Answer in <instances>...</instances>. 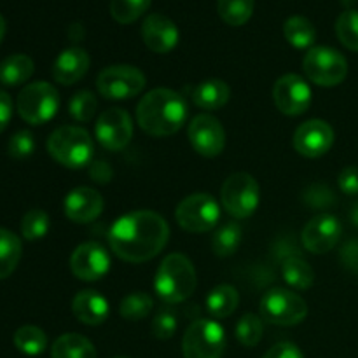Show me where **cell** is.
I'll return each instance as SVG.
<instances>
[{
  "instance_id": "43",
  "label": "cell",
  "mask_w": 358,
  "mask_h": 358,
  "mask_svg": "<svg viewBox=\"0 0 358 358\" xmlns=\"http://www.w3.org/2000/svg\"><path fill=\"white\" fill-rule=\"evenodd\" d=\"M262 358H304V355L294 343L285 341L271 346Z\"/></svg>"
},
{
  "instance_id": "21",
  "label": "cell",
  "mask_w": 358,
  "mask_h": 358,
  "mask_svg": "<svg viewBox=\"0 0 358 358\" xmlns=\"http://www.w3.org/2000/svg\"><path fill=\"white\" fill-rule=\"evenodd\" d=\"M72 311L77 320L90 327L101 325L108 318L110 306L96 290H80L72 301Z\"/></svg>"
},
{
  "instance_id": "3",
  "label": "cell",
  "mask_w": 358,
  "mask_h": 358,
  "mask_svg": "<svg viewBox=\"0 0 358 358\" xmlns=\"http://www.w3.org/2000/svg\"><path fill=\"white\" fill-rule=\"evenodd\" d=\"M196 269L182 254H170L163 259L154 278V290L166 304L187 301L196 290Z\"/></svg>"
},
{
  "instance_id": "2",
  "label": "cell",
  "mask_w": 358,
  "mask_h": 358,
  "mask_svg": "<svg viewBox=\"0 0 358 358\" xmlns=\"http://www.w3.org/2000/svg\"><path fill=\"white\" fill-rule=\"evenodd\" d=\"M136 119L147 135L170 136L184 126L187 103L173 90L157 87L149 91L136 105Z\"/></svg>"
},
{
  "instance_id": "33",
  "label": "cell",
  "mask_w": 358,
  "mask_h": 358,
  "mask_svg": "<svg viewBox=\"0 0 358 358\" xmlns=\"http://www.w3.org/2000/svg\"><path fill=\"white\" fill-rule=\"evenodd\" d=\"M262 332H264L262 318L254 313L243 315L234 327V336L245 348H255L261 343Z\"/></svg>"
},
{
  "instance_id": "23",
  "label": "cell",
  "mask_w": 358,
  "mask_h": 358,
  "mask_svg": "<svg viewBox=\"0 0 358 358\" xmlns=\"http://www.w3.org/2000/svg\"><path fill=\"white\" fill-rule=\"evenodd\" d=\"M51 358H96V348L84 336L69 332L56 339L51 348Z\"/></svg>"
},
{
  "instance_id": "46",
  "label": "cell",
  "mask_w": 358,
  "mask_h": 358,
  "mask_svg": "<svg viewBox=\"0 0 358 358\" xmlns=\"http://www.w3.org/2000/svg\"><path fill=\"white\" fill-rule=\"evenodd\" d=\"M350 220H352L353 226L358 227V201L352 206V210H350Z\"/></svg>"
},
{
  "instance_id": "8",
  "label": "cell",
  "mask_w": 358,
  "mask_h": 358,
  "mask_svg": "<svg viewBox=\"0 0 358 358\" xmlns=\"http://www.w3.org/2000/svg\"><path fill=\"white\" fill-rule=\"evenodd\" d=\"M226 350V332L217 320L192 322L182 339L185 358H222Z\"/></svg>"
},
{
  "instance_id": "24",
  "label": "cell",
  "mask_w": 358,
  "mask_h": 358,
  "mask_svg": "<svg viewBox=\"0 0 358 358\" xmlns=\"http://www.w3.org/2000/svg\"><path fill=\"white\" fill-rule=\"evenodd\" d=\"M34 59L27 55H10L0 63V83L3 86H21L34 76Z\"/></svg>"
},
{
  "instance_id": "6",
  "label": "cell",
  "mask_w": 358,
  "mask_h": 358,
  "mask_svg": "<svg viewBox=\"0 0 358 358\" xmlns=\"http://www.w3.org/2000/svg\"><path fill=\"white\" fill-rule=\"evenodd\" d=\"M259 317L280 327H292L308 317L306 301L287 289H271L262 296Z\"/></svg>"
},
{
  "instance_id": "5",
  "label": "cell",
  "mask_w": 358,
  "mask_h": 358,
  "mask_svg": "<svg viewBox=\"0 0 358 358\" xmlns=\"http://www.w3.org/2000/svg\"><path fill=\"white\" fill-rule=\"evenodd\" d=\"M17 114L28 124H44L51 121L59 107V94L52 84L45 80L27 84L20 91L16 101Z\"/></svg>"
},
{
  "instance_id": "15",
  "label": "cell",
  "mask_w": 358,
  "mask_h": 358,
  "mask_svg": "<svg viewBox=\"0 0 358 358\" xmlns=\"http://www.w3.org/2000/svg\"><path fill=\"white\" fill-rule=\"evenodd\" d=\"M70 269L83 282H96L110 269V255L96 241L79 245L70 255Z\"/></svg>"
},
{
  "instance_id": "34",
  "label": "cell",
  "mask_w": 358,
  "mask_h": 358,
  "mask_svg": "<svg viewBox=\"0 0 358 358\" xmlns=\"http://www.w3.org/2000/svg\"><path fill=\"white\" fill-rule=\"evenodd\" d=\"M152 0H110V16L117 23H135L140 16L147 13Z\"/></svg>"
},
{
  "instance_id": "37",
  "label": "cell",
  "mask_w": 358,
  "mask_h": 358,
  "mask_svg": "<svg viewBox=\"0 0 358 358\" xmlns=\"http://www.w3.org/2000/svg\"><path fill=\"white\" fill-rule=\"evenodd\" d=\"M49 231V215L41 208H34L24 213L21 220V234L24 240H42Z\"/></svg>"
},
{
  "instance_id": "48",
  "label": "cell",
  "mask_w": 358,
  "mask_h": 358,
  "mask_svg": "<svg viewBox=\"0 0 358 358\" xmlns=\"http://www.w3.org/2000/svg\"><path fill=\"white\" fill-rule=\"evenodd\" d=\"M353 2H355V0H343V3H346V6H352Z\"/></svg>"
},
{
  "instance_id": "47",
  "label": "cell",
  "mask_w": 358,
  "mask_h": 358,
  "mask_svg": "<svg viewBox=\"0 0 358 358\" xmlns=\"http://www.w3.org/2000/svg\"><path fill=\"white\" fill-rule=\"evenodd\" d=\"M6 30H7L6 20H3V16L0 14V42H2L3 37H6Z\"/></svg>"
},
{
  "instance_id": "27",
  "label": "cell",
  "mask_w": 358,
  "mask_h": 358,
  "mask_svg": "<svg viewBox=\"0 0 358 358\" xmlns=\"http://www.w3.org/2000/svg\"><path fill=\"white\" fill-rule=\"evenodd\" d=\"M21 240L9 229L0 227V280L9 278L21 259Z\"/></svg>"
},
{
  "instance_id": "13",
  "label": "cell",
  "mask_w": 358,
  "mask_h": 358,
  "mask_svg": "<svg viewBox=\"0 0 358 358\" xmlns=\"http://www.w3.org/2000/svg\"><path fill=\"white\" fill-rule=\"evenodd\" d=\"M273 100L282 114L301 115L311 105V87L297 73H287L273 86Z\"/></svg>"
},
{
  "instance_id": "7",
  "label": "cell",
  "mask_w": 358,
  "mask_h": 358,
  "mask_svg": "<svg viewBox=\"0 0 358 358\" xmlns=\"http://www.w3.org/2000/svg\"><path fill=\"white\" fill-rule=\"evenodd\" d=\"M303 70L311 83L324 87H334L348 76V62L336 49L317 45L304 56Z\"/></svg>"
},
{
  "instance_id": "45",
  "label": "cell",
  "mask_w": 358,
  "mask_h": 358,
  "mask_svg": "<svg viewBox=\"0 0 358 358\" xmlns=\"http://www.w3.org/2000/svg\"><path fill=\"white\" fill-rule=\"evenodd\" d=\"M13 115V100L3 90H0V133L7 128Z\"/></svg>"
},
{
  "instance_id": "12",
  "label": "cell",
  "mask_w": 358,
  "mask_h": 358,
  "mask_svg": "<svg viewBox=\"0 0 358 358\" xmlns=\"http://www.w3.org/2000/svg\"><path fill=\"white\" fill-rule=\"evenodd\" d=\"M94 135L103 149L110 152L122 150L133 138L131 117L128 112L117 107L103 110L94 124Z\"/></svg>"
},
{
  "instance_id": "40",
  "label": "cell",
  "mask_w": 358,
  "mask_h": 358,
  "mask_svg": "<svg viewBox=\"0 0 358 358\" xmlns=\"http://www.w3.org/2000/svg\"><path fill=\"white\" fill-rule=\"evenodd\" d=\"M152 336L159 341L171 339L177 332V317L170 310H163L154 317L152 325H150Z\"/></svg>"
},
{
  "instance_id": "22",
  "label": "cell",
  "mask_w": 358,
  "mask_h": 358,
  "mask_svg": "<svg viewBox=\"0 0 358 358\" xmlns=\"http://www.w3.org/2000/svg\"><path fill=\"white\" fill-rule=\"evenodd\" d=\"M229 86L220 79L203 80L192 91V101L203 110H219L229 101Z\"/></svg>"
},
{
  "instance_id": "38",
  "label": "cell",
  "mask_w": 358,
  "mask_h": 358,
  "mask_svg": "<svg viewBox=\"0 0 358 358\" xmlns=\"http://www.w3.org/2000/svg\"><path fill=\"white\" fill-rule=\"evenodd\" d=\"M304 203L311 210H329L336 205V196L325 184H311L304 191Z\"/></svg>"
},
{
  "instance_id": "35",
  "label": "cell",
  "mask_w": 358,
  "mask_h": 358,
  "mask_svg": "<svg viewBox=\"0 0 358 358\" xmlns=\"http://www.w3.org/2000/svg\"><path fill=\"white\" fill-rule=\"evenodd\" d=\"M336 35L345 48L358 52V10L348 9L338 17Z\"/></svg>"
},
{
  "instance_id": "16",
  "label": "cell",
  "mask_w": 358,
  "mask_h": 358,
  "mask_svg": "<svg viewBox=\"0 0 358 358\" xmlns=\"http://www.w3.org/2000/svg\"><path fill=\"white\" fill-rule=\"evenodd\" d=\"M294 149L304 157L317 159L327 154L334 143V129L327 121L311 119L303 122L294 133Z\"/></svg>"
},
{
  "instance_id": "31",
  "label": "cell",
  "mask_w": 358,
  "mask_h": 358,
  "mask_svg": "<svg viewBox=\"0 0 358 358\" xmlns=\"http://www.w3.org/2000/svg\"><path fill=\"white\" fill-rule=\"evenodd\" d=\"M217 10L224 23L241 27L254 14V0H217Z\"/></svg>"
},
{
  "instance_id": "10",
  "label": "cell",
  "mask_w": 358,
  "mask_h": 358,
  "mask_svg": "<svg viewBox=\"0 0 358 358\" xmlns=\"http://www.w3.org/2000/svg\"><path fill=\"white\" fill-rule=\"evenodd\" d=\"M175 219L189 233H208L219 224L220 206L210 194L196 192L178 203Z\"/></svg>"
},
{
  "instance_id": "42",
  "label": "cell",
  "mask_w": 358,
  "mask_h": 358,
  "mask_svg": "<svg viewBox=\"0 0 358 358\" xmlns=\"http://www.w3.org/2000/svg\"><path fill=\"white\" fill-rule=\"evenodd\" d=\"M339 189L348 196L358 194V166H346L343 168L338 177Z\"/></svg>"
},
{
  "instance_id": "44",
  "label": "cell",
  "mask_w": 358,
  "mask_h": 358,
  "mask_svg": "<svg viewBox=\"0 0 358 358\" xmlns=\"http://www.w3.org/2000/svg\"><path fill=\"white\" fill-rule=\"evenodd\" d=\"M90 175L98 184H107L112 180V168L105 161H93L90 166Z\"/></svg>"
},
{
  "instance_id": "36",
  "label": "cell",
  "mask_w": 358,
  "mask_h": 358,
  "mask_svg": "<svg viewBox=\"0 0 358 358\" xmlns=\"http://www.w3.org/2000/svg\"><path fill=\"white\" fill-rule=\"evenodd\" d=\"M98 110V100L94 96V93L91 91L83 90L77 91L69 101V112L76 121L79 122H87L94 117Z\"/></svg>"
},
{
  "instance_id": "9",
  "label": "cell",
  "mask_w": 358,
  "mask_h": 358,
  "mask_svg": "<svg viewBox=\"0 0 358 358\" xmlns=\"http://www.w3.org/2000/svg\"><path fill=\"white\" fill-rule=\"evenodd\" d=\"M220 201L224 210L234 219H247L257 210L261 201V189L250 173H233L226 178L220 189Z\"/></svg>"
},
{
  "instance_id": "49",
  "label": "cell",
  "mask_w": 358,
  "mask_h": 358,
  "mask_svg": "<svg viewBox=\"0 0 358 358\" xmlns=\"http://www.w3.org/2000/svg\"><path fill=\"white\" fill-rule=\"evenodd\" d=\"M114 358H128V357H114Z\"/></svg>"
},
{
  "instance_id": "41",
  "label": "cell",
  "mask_w": 358,
  "mask_h": 358,
  "mask_svg": "<svg viewBox=\"0 0 358 358\" xmlns=\"http://www.w3.org/2000/svg\"><path fill=\"white\" fill-rule=\"evenodd\" d=\"M339 259H341L343 268L348 269L352 275L358 276V240L346 241V243L343 245Z\"/></svg>"
},
{
  "instance_id": "4",
  "label": "cell",
  "mask_w": 358,
  "mask_h": 358,
  "mask_svg": "<svg viewBox=\"0 0 358 358\" xmlns=\"http://www.w3.org/2000/svg\"><path fill=\"white\" fill-rule=\"evenodd\" d=\"M48 152L62 166L79 170L93 163L94 143L80 126H62L49 135Z\"/></svg>"
},
{
  "instance_id": "11",
  "label": "cell",
  "mask_w": 358,
  "mask_h": 358,
  "mask_svg": "<svg viewBox=\"0 0 358 358\" xmlns=\"http://www.w3.org/2000/svg\"><path fill=\"white\" fill-rule=\"evenodd\" d=\"M147 80L140 69L133 65H112L98 73L96 87L108 100H128L143 91Z\"/></svg>"
},
{
  "instance_id": "39",
  "label": "cell",
  "mask_w": 358,
  "mask_h": 358,
  "mask_svg": "<svg viewBox=\"0 0 358 358\" xmlns=\"http://www.w3.org/2000/svg\"><path fill=\"white\" fill-rule=\"evenodd\" d=\"M35 150V138L30 131L23 129V131H17L10 136L9 143H7V152L10 157H16V159H23V157L31 156Z\"/></svg>"
},
{
  "instance_id": "20",
  "label": "cell",
  "mask_w": 358,
  "mask_h": 358,
  "mask_svg": "<svg viewBox=\"0 0 358 358\" xmlns=\"http://www.w3.org/2000/svg\"><path fill=\"white\" fill-rule=\"evenodd\" d=\"M90 55L80 48H69L58 55L52 63V77L56 83L70 86L83 79L90 70Z\"/></svg>"
},
{
  "instance_id": "29",
  "label": "cell",
  "mask_w": 358,
  "mask_h": 358,
  "mask_svg": "<svg viewBox=\"0 0 358 358\" xmlns=\"http://www.w3.org/2000/svg\"><path fill=\"white\" fill-rule=\"evenodd\" d=\"M14 346L28 357L41 355L48 348V336L35 325H23L14 334Z\"/></svg>"
},
{
  "instance_id": "25",
  "label": "cell",
  "mask_w": 358,
  "mask_h": 358,
  "mask_svg": "<svg viewBox=\"0 0 358 358\" xmlns=\"http://www.w3.org/2000/svg\"><path fill=\"white\" fill-rule=\"evenodd\" d=\"M240 303V294L231 285H219L206 296V311L215 320L227 318L234 313Z\"/></svg>"
},
{
  "instance_id": "18",
  "label": "cell",
  "mask_w": 358,
  "mask_h": 358,
  "mask_svg": "<svg viewBox=\"0 0 358 358\" xmlns=\"http://www.w3.org/2000/svg\"><path fill=\"white\" fill-rule=\"evenodd\" d=\"M142 38L147 48L157 55H166L178 44V28L168 16L159 13L149 14L142 23Z\"/></svg>"
},
{
  "instance_id": "26",
  "label": "cell",
  "mask_w": 358,
  "mask_h": 358,
  "mask_svg": "<svg viewBox=\"0 0 358 358\" xmlns=\"http://www.w3.org/2000/svg\"><path fill=\"white\" fill-rule=\"evenodd\" d=\"M282 276L287 285L296 290L310 289L315 282V271L301 255H289L283 259Z\"/></svg>"
},
{
  "instance_id": "14",
  "label": "cell",
  "mask_w": 358,
  "mask_h": 358,
  "mask_svg": "<svg viewBox=\"0 0 358 358\" xmlns=\"http://www.w3.org/2000/svg\"><path fill=\"white\" fill-rule=\"evenodd\" d=\"M192 149L203 157H217L226 147V131L217 117L199 114L191 121L187 129Z\"/></svg>"
},
{
  "instance_id": "32",
  "label": "cell",
  "mask_w": 358,
  "mask_h": 358,
  "mask_svg": "<svg viewBox=\"0 0 358 358\" xmlns=\"http://www.w3.org/2000/svg\"><path fill=\"white\" fill-rule=\"evenodd\" d=\"M152 308H154V301L149 294L131 292L121 301L119 313H121V317L126 318V320L138 322L149 317Z\"/></svg>"
},
{
  "instance_id": "28",
  "label": "cell",
  "mask_w": 358,
  "mask_h": 358,
  "mask_svg": "<svg viewBox=\"0 0 358 358\" xmlns=\"http://www.w3.org/2000/svg\"><path fill=\"white\" fill-rule=\"evenodd\" d=\"M283 35L287 42L296 49L311 48L317 41V30L313 23L304 16H290L283 24Z\"/></svg>"
},
{
  "instance_id": "19",
  "label": "cell",
  "mask_w": 358,
  "mask_h": 358,
  "mask_svg": "<svg viewBox=\"0 0 358 358\" xmlns=\"http://www.w3.org/2000/svg\"><path fill=\"white\" fill-rule=\"evenodd\" d=\"M65 215L76 224H90L103 212V198L96 189L76 187L63 201Z\"/></svg>"
},
{
  "instance_id": "1",
  "label": "cell",
  "mask_w": 358,
  "mask_h": 358,
  "mask_svg": "<svg viewBox=\"0 0 358 358\" xmlns=\"http://www.w3.org/2000/svg\"><path fill=\"white\" fill-rule=\"evenodd\" d=\"M170 238L166 220L150 210L126 213L110 227L108 243L119 259L133 264L156 257Z\"/></svg>"
},
{
  "instance_id": "17",
  "label": "cell",
  "mask_w": 358,
  "mask_h": 358,
  "mask_svg": "<svg viewBox=\"0 0 358 358\" xmlns=\"http://www.w3.org/2000/svg\"><path fill=\"white\" fill-rule=\"evenodd\" d=\"M341 233L343 226L338 217L322 213V215L313 217L304 226L301 240H303L304 248L311 254H327L341 240Z\"/></svg>"
},
{
  "instance_id": "30",
  "label": "cell",
  "mask_w": 358,
  "mask_h": 358,
  "mask_svg": "<svg viewBox=\"0 0 358 358\" xmlns=\"http://www.w3.org/2000/svg\"><path fill=\"white\" fill-rule=\"evenodd\" d=\"M241 243V227L236 222H226L215 231L212 238V250L219 257H229Z\"/></svg>"
}]
</instances>
